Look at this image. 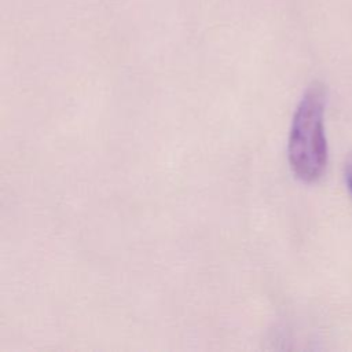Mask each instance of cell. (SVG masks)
I'll return each instance as SVG.
<instances>
[{"label":"cell","mask_w":352,"mask_h":352,"mask_svg":"<svg viewBox=\"0 0 352 352\" xmlns=\"http://www.w3.org/2000/svg\"><path fill=\"white\" fill-rule=\"evenodd\" d=\"M326 89L314 82L308 87L294 113L289 138V162L294 175L307 183L318 180L327 162L323 126Z\"/></svg>","instance_id":"6da1fadb"},{"label":"cell","mask_w":352,"mask_h":352,"mask_svg":"<svg viewBox=\"0 0 352 352\" xmlns=\"http://www.w3.org/2000/svg\"><path fill=\"white\" fill-rule=\"evenodd\" d=\"M346 183H348L349 190L352 192V155L349 157V160L346 162Z\"/></svg>","instance_id":"7a4b0ae2"}]
</instances>
